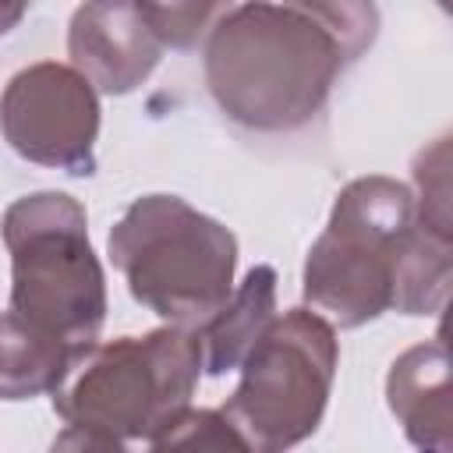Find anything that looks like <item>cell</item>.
I'll use <instances>...</instances> for the list:
<instances>
[{
    "label": "cell",
    "mask_w": 453,
    "mask_h": 453,
    "mask_svg": "<svg viewBox=\"0 0 453 453\" xmlns=\"http://www.w3.org/2000/svg\"><path fill=\"white\" fill-rule=\"evenodd\" d=\"M372 4H226L205 35V85L251 131L304 127L375 39Z\"/></svg>",
    "instance_id": "cell-1"
},
{
    "label": "cell",
    "mask_w": 453,
    "mask_h": 453,
    "mask_svg": "<svg viewBox=\"0 0 453 453\" xmlns=\"http://www.w3.org/2000/svg\"><path fill=\"white\" fill-rule=\"evenodd\" d=\"M131 297L177 329H202L234 294L237 237L177 195H142L110 230Z\"/></svg>",
    "instance_id": "cell-2"
},
{
    "label": "cell",
    "mask_w": 453,
    "mask_h": 453,
    "mask_svg": "<svg viewBox=\"0 0 453 453\" xmlns=\"http://www.w3.org/2000/svg\"><path fill=\"white\" fill-rule=\"evenodd\" d=\"M11 311L74 354L96 347L106 322V276L88 244V216L64 191H35L7 205Z\"/></svg>",
    "instance_id": "cell-3"
},
{
    "label": "cell",
    "mask_w": 453,
    "mask_h": 453,
    "mask_svg": "<svg viewBox=\"0 0 453 453\" xmlns=\"http://www.w3.org/2000/svg\"><path fill=\"white\" fill-rule=\"evenodd\" d=\"M414 234V191L372 173L350 180L304 258L301 290L329 326L357 329L393 308L403 248Z\"/></svg>",
    "instance_id": "cell-4"
},
{
    "label": "cell",
    "mask_w": 453,
    "mask_h": 453,
    "mask_svg": "<svg viewBox=\"0 0 453 453\" xmlns=\"http://www.w3.org/2000/svg\"><path fill=\"white\" fill-rule=\"evenodd\" d=\"M198 375L202 354L188 329L117 336L74 357L53 393V411L67 425L99 428L124 442L156 439L191 407Z\"/></svg>",
    "instance_id": "cell-5"
},
{
    "label": "cell",
    "mask_w": 453,
    "mask_h": 453,
    "mask_svg": "<svg viewBox=\"0 0 453 453\" xmlns=\"http://www.w3.org/2000/svg\"><path fill=\"white\" fill-rule=\"evenodd\" d=\"M336 361V329L311 308H290L248 350L219 414L251 453H290L322 425Z\"/></svg>",
    "instance_id": "cell-6"
},
{
    "label": "cell",
    "mask_w": 453,
    "mask_h": 453,
    "mask_svg": "<svg viewBox=\"0 0 453 453\" xmlns=\"http://www.w3.org/2000/svg\"><path fill=\"white\" fill-rule=\"evenodd\" d=\"M7 145L39 166L92 173L99 138V96L67 64L39 60L21 67L0 96Z\"/></svg>",
    "instance_id": "cell-7"
},
{
    "label": "cell",
    "mask_w": 453,
    "mask_h": 453,
    "mask_svg": "<svg viewBox=\"0 0 453 453\" xmlns=\"http://www.w3.org/2000/svg\"><path fill=\"white\" fill-rule=\"evenodd\" d=\"M71 67L106 96L134 92L159 64V39L138 4H81L67 28Z\"/></svg>",
    "instance_id": "cell-8"
},
{
    "label": "cell",
    "mask_w": 453,
    "mask_h": 453,
    "mask_svg": "<svg viewBox=\"0 0 453 453\" xmlns=\"http://www.w3.org/2000/svg\"><path fill=\"white\" fill-rule=\"evenodd\" d=\"M386 400L403 435L435 453L453 446V407H449V350L446 340H425L407 347L386 379Z\"/></svg>",
    "instance_id": "cell-9"
},
{
    "label": "cell",
    "mask_w": 453,
    "mask_h": 453,
    "mask_svg": "<svg viewBox=\"0 0 453 453\" xmlns=\"http://www.w3.org/2000/svg\"><path fill=\"white\" fill-rule=\"evenodd\" d=\"M273 319H276V269L255 265L248 269L241 287L230 294V301L202 329H195L202 372L226 375L241 368V361L265 336Z\"/></svg>",
    "instance_id": "cell-10"
},
{
    "label": "cell",
    "mask_w": 453,
    "mask_h": 453,
    "mask_svg": "<svg viewBox=\"0 0 453 453\" xmlns=\"http://www.w3.org/2000/svg\"><path fill=\"white\" fill-rule=\"evenodd\" d=\"M74 350L14 311L0 315V400H32L57 393L74 365Z\"/></svg>",
    "instance_id": "cell-11"
},
{
    "label": "cell",
    "mask_w": 453,
    "mask_h": 453,
    "mask_svg": "<svg viewBox=\"0 0 453 453\" xmlns=\"http://www.w3.org/2000/svg\"><path fill=\"white\" fill-rule=\"evenodd\" d=\"M449 283H453V241L414 223V234L400 258L393 308L403 315H435L449 297Z\"/></svg>",
    "instance_id": "cell-12"
},
{
    "label": "cell",
    "mask_w": 453,
    "mask_h": 453,
    "mask_svg": "<svg viewBox=\"0 0 453 453\" xmlns=\"http://www.w3.org/2000/svg\"><path fill=\"white\" fill-rule=\"evenodd\" d=\"M149 453H251L237 428L219 411L188 407L173 425H166Z\"/></svg>",
    "instance_id": "cell-13"
},
{
    "label": "cell",
    "mask_w": 453,
    "mask_h": 453,
    "mask_svg": "<svg viewBox=\"0 0 453 453\" xmlns=\"http://www.w3.org/2000/svg\"><path fill=\"white\" fill-rule=\"evenodd\" d=\"M414 223L453 241V216H449V138L432 142L414 159Z\"/></svg>",
    "instance_id": "cell-14"
},
{
    "label": "cell",
    "mask_w": 453,
    "mask_h": 453,
    "mask_svg": "<svg viewBox=\"0 0 453 453\" xmlns=\"http://www.w3.org/2000/svg\"><path fill=\"white\" fill-rule=\"evenodd\" d=\"M223 7L226 4H138L159 46H173V50H191L202 35H209Z\"/></svg>",
    "instance_id": "cell-15"
},
{
    "label": "cell",
    "mask_w": 453,
    "mask_h": 453,
    "mask_svg": "<svg viewBox=\"0 0 453 453\" xmlns=\"http://www.w3.org/2000/svg\"><path fill=\"white\" fill-rule=\"evenodd\" d=\"M50 453H134V449H131L124 439L106 435V432H99V428L67 425V428L53 439Z\"/></svg>",
    "instance_id": "cell-16"
},
{
    "label": "cell",
    "mask_w": 453,
    "mask_h": 453,
    "mask_svg": "<svg viewBox=\"0 0 453 453\" xmlns=\"http://www.w3.org/2000/svg\"><path fill=\"white\" fill-rule=\"evenodd\" d=\"M25 14V4H0V35Z\"/></svg>",
    "instance_id": "cell-17"
},
{
    "label": "cell",
    "mask_w": 453,
    "mask_h": 453,
    "mask_svg": "<svg viewBox=\"0 0 453 453\" xmlns=\"http://www.w3.org/2000/svg\"><path fill=\"white\" fill-rule=\"evenodd\" d=\"M421 453H435V449H421Z\"/></svg>",
    "instance_id": "cell-18"
}]
</instances>
